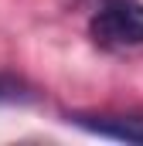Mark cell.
I'll return each mask as SVG.
<instances>
[{
    "label": "cell",
    "instance_id": "3",
    "mask_svg": "<svg viewBox=\"0 0 143 146\" xmlns=\"http://www.w3.org/2000/svg\"><path fill=\"white\" fill-rule=\"evenodd\" d=\"M14 99H24V85L10 75H0V102H14Z\"/></svg>",
    "mask_w": 143,
    "mask_h": 146
},
{
    "label": "cell",
    "instance_id": "1",
    "mask_svg": "<svg viewBox=\"0 0 143 146\" xmlns=\"http://www.w3.org/2000/svg\"><path fill=\"white\" fill-rule=\"evenodd\" d=\"M89 34L106 51L143 48V3L140 0H106L89 21Z\"/></svg>",
    "mask_w": 143,
    "mask_h": 146
},
{
    "label": "cell",
    "instance_id": "2",
    "mask_svg": "<svg viewBox=\"0 0 143 146\" xmlns=\"http://www.w3.org/2000/svg\"><path fill=\"white\" fill-rule=\"evenodd\" d=\"M75 126L123 143H143V115H72Z\"/></svg>",
    "mask_w": 143,
    "mask_h": 146
}]
</instances>
